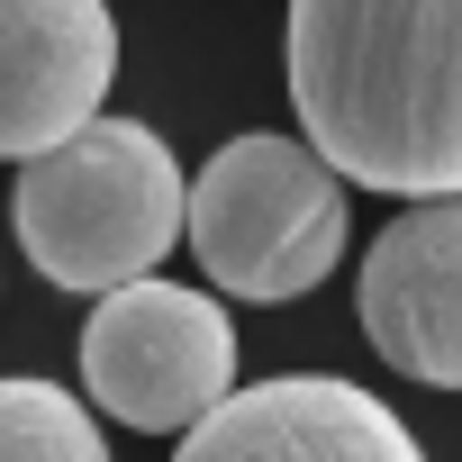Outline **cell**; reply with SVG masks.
I'll return each mask as SVG.
<instances>
[{
  "instance_id": "obj_1",
  "label": "cell",
  "mask_w": 462,
  "mask_h": 462,
  "mask_svg": "<svg viewBox=\"0 0 462 462\" xmlns=\"http://www.w3.org/2000/svg\"><path fill=\"white\" fill-rule=\"evenodd\" d=\"M282 73L345 181L462 199V0H291Z\"/></svg>"
},
{
  "instance_id": "obj_2",
  "label": "cell",
  "mask_w": 462,
  "mask_h": 462,
  "mask_svg": "<svg viewBox=\"0 0 462 462\" xmlns=\"http://www.w3.org/2000/svg\"><path fill=\"white\" fill-rule=\"evenodd\" d=\"M190 236V181L145 118H100L46 163H19V254L37 282L109 300L154 282Z\"/></svg>"
},
{
  "instance_id": "obj_3",
  "label": "cell",
  "mask_w": 462,
  "mask_h": 462,
  "mask_svg": "<svg viewBox=\"0 0 462 462\" xmlns=\"http://www.w3.org/2000/svg\"><path fill=\"white\" fill-rule=\"evenodd\" d=\"M190 254L226 300H309L345 263V172L309 136H226L190 181Z\"/></svg>"
},
{
  "instance_id": "obj_4",
  "label": "cell",
  "mask_w": 462,
  "mask_h": 462,
  "mask_svg": "<svg viewBox=\"0 0 462 462\" xmlns=\"http://www.w3.org/2000/svg\"><path fill=\"white\" fill-rule=\"evenodd\" d=\"M82 390L136 435H199L236 399V327L226 300L190 282H136L82 318Z\"/></svg>"
},
{
  "instance_id": "obj_5",
  "label": "cell",
  "mask_w": 462,
  "mask_h": 462,
  "mask_svg": "<svg viewBox=\"0 0 462 462\" xmlns=\"http://www.w3.org/2000/svg\"><path fill=\"white\" fill-rule=\"evenodd\" d=\"M354 309L390 372L426 390H462V199H417L381 226Z\"/></svg>"
},
{
  "instance_id": "obj_6",
  "label": "cell",
  "mask_w": 462,
  "mask_h": 462,
  "mask_svg": "<svg viewBox=\"0 0 462 462\" xmlns=\"http://www.w3.org/2000/svg\"><path fill=\"white\" fill-rule=\"evenodd\" d=\"M172 462H426V444L363 381L282 372V381L236 390L199 435H181Z\"/></svg>"
},
{
  "instance_id": "obj_7",
  "label": "cell",
  "mask_w": 462,
  "mask_h": 462,
  "mask_svg": "<svg viewBox=\"0 0 462 462\" xmlns=\"http://www.w3.org/2000/svg\"><path fill=\"white\" fill-rule=\"evenodd\" d=\"M0 46H10L0 145L19 163H46L55 145L100 127V100L118 82V19H109V0H0Z\"/></svg>"
},
{
  "instance_id": "obj_8",
  "label": "cell",
  "mask_w": 462,
  "mask_h": 462,
  "mask_svg": "<svg viewBox=\"0 0 462 462\" xmlns=\"http://www.w3.org/2000/svg\"><path fill=\"white\" fill-rule=\"evenodd\" d=\"M0 444H10V462H109V435L91 426V408L46 372H10V390H0Z\"/></svg>"
}]
</instances>
